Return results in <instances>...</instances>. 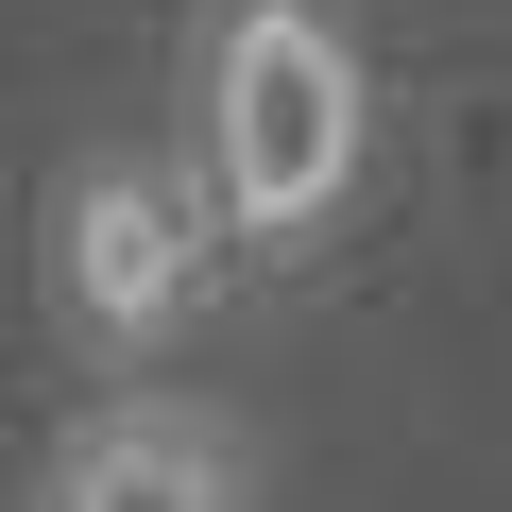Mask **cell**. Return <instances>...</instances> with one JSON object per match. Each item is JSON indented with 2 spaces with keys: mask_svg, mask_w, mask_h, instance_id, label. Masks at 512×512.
<instances>
[{
  "mask_svg": "<svg viewBox=\"0 0 512 512\" xmlns=\"http://www.w3.org/2000/svg\"><path fill=\"white\" fill-rule=\"evenodd\" d=\"M188 188L239 274H308L376 188V35L359 0H205L188 18Z\"/></svg>",
  "mask_w": 512,
  "mask_h": 512,
  "instance_id": "1",
  "label": "cell"
},
{
  "mask_svg": "<svg viewBox=\"0 0 512 512\" xmlns=\"http://www.w3.org/2000/svg\"><path fill=\"white\" fill-rule=\"evenodd\" d=\"M222 274H239V256H222L188 154H154V137L69 154L52 205H35V308H52V342H69L103 393H120V376H171L188 325L222 308Z\"/></svg>",
  "mask_w": 512,
  "mask_h": 512,
  "instance_id": "2",
  "label": "cell"
},
{
  "mask_svg": "<svg viewBox=\"0 0 512 512\" xmlns=\"http://www.w3.org/2000/svg\"><path fill=\"white\" fill-rule=\"evenodd\" d=\"M35 512H274L256 495V427L222 393H171V376H120L52 427L35 461Z\"/></svg>",
  "mask_w": 512,
  "mask_h": 512,
  "instance_id": "3",
  "label": "cell"
}]
</instances>
